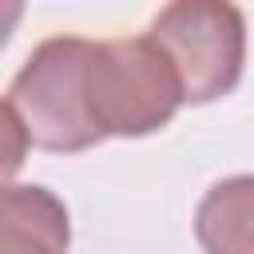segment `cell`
Instances as JSON below:
<instances>
[{
    "instance_id": "5",
    "label": "cell",
    "mask_w": 254,
    "mask_h": 254,
    "mask_svg": "<svg viewBox=\"0 0 254 254\" xmlns=\"http://www.w3.org/2000/svg\"><path fill=\"white\" fill-rule=\"evenodd\" d=\"M202 254H254V175L218 179L194 206Z\"/></svg>"
},
{
    "instance_id": "1",
    "label": "cell",
    "mask_w": 254,
    "mask_h": 254,
    "mask_svg": "<svg viewBox=\"0 0 254 254\" xmlns=\"http://www.w3.org/2000/svg\"><path fill=\"white\" fill-rule=\"evenodd\" d=\"M91 52L95 40L87 36H48L12 75L4 91V111L24 127L32 147L75 155L103 143L87 103Z\"/></svg>"
},
{
    "instance_id": "4",
    "label": "cell",
    "mask_w": 254,
    "mask_h": 254,
    "mask_svg": "<svg viewBox=\"0 0 254 254\" xmlns=\"http://www.w3.org/2000/svg\"><path fill=\"white\" fill-rule=\"evenodd\" d=\"M71 218L56 190L8 183L0 194V254H67Z\"/></svg>"
},
{
    "instance_id": "3",
    "label": "cell",
    "mask_w": 254,
    "mask_h": 254,
    "mask_svg": "<svg viewBox=\"0 0 254 254\" xmlns=\"http://www.w3.org/2000/svg\"><path fill=\"white\" fill-rule=\"evenodd\" d=\"M147 36L171 56L187 103H214L242 83L246 71V16L226 0L163 4Z\"/></svg>"
},
{
    "instance_id": "2",
    "label": "cell",
    "mask_w": 254,
    "mask_h": 254,
    "mask_svg": "<svg viewBox=\"0 0 254 254\" xmlns=\"http://www.w3.org/2000/svg\"><path fill=\"white\" fill-rule=\"evenodd\" d=\"M87 103L103 139H143L163 131L187 103L171 56L143 32L95 40L87 67Z\"/></svg>"
}]
</instances>
